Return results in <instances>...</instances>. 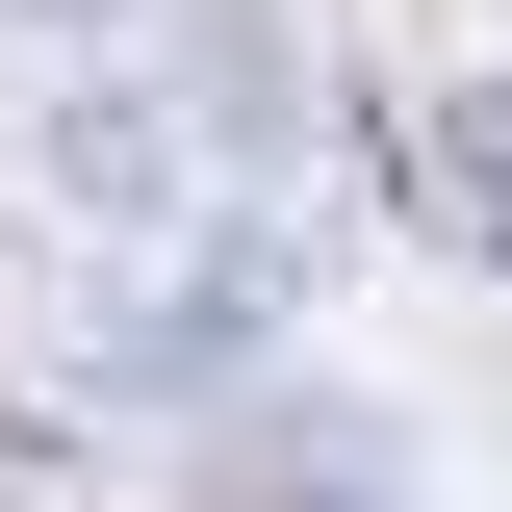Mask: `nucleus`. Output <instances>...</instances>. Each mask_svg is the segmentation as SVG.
Returning a JSON list of instances; mask_svg holds the SVG:
<instances>
[{
    "label": "nucleus",
    "instance_id": "nucleus-2",
    "mask_svg": "<svg viewBox=\"0 0 512 512\" xmlns=\"http://www.w3.org/2000/svg\"><path fill=\"white\" fill-rule=\"evenodd\" d=\"M0 26H26V52H103V26H128V0H0Z\"/></svg>",
    "mask_w": 512,
    "mask_h": 512
},
{
    "label": "nucleus",
    "instance_id": "nucleus-1",
    "mask_svg": "<svg viewBox=\"0 0 512 512\" xmlns=\"http://www.w3.org/2000/svg\"><path fill=\"white\" fill-rule=\"evenodd\" d=\"M180 128L282 154V128H308V26H282V0H205V26H180Z\"/></svg>",
    "mask_w": 512,
    "mask_h": 512
}]
</instances>
